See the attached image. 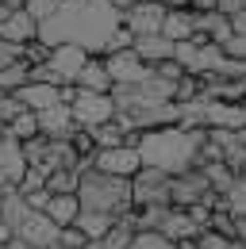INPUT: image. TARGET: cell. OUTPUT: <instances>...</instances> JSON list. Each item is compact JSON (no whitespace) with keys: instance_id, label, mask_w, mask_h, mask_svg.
Instances as JSON below:
<instances>
[{"instance_id":"3","label":"cell","mask_w":246,"mask_h":249,"mask_svg":"<svg viewBox=\"0 0 246 249\" xmlns=\"http://www.w3.org/2000/svg\"><path fill=\"white\" fill-rule=\"evenodd\" d=\"M77 203L81 211H100V215L123 218L131 215V180L120 177H108V173H96V169H81L77 173Z\"/></svg>"},{"instance_id":"36","label":"cell","mask_w":246,"mask_h":249,"mask_svg":"<svg viewBox=\"0 0 246 249\" xmlns=\"http://www.w3.org/2000/svg\"><path fill=\"white\" fill-rule=\"evenodd\" d=\"M12 62H20V46H12V42H4V38H0V69H4V65H12Z\"/></svg>"},{"instance_id":"27","label":"cell","mask_w":246,"mask_h":249,"mask_svg":"<svg viewBox=\"0 0 246 249\" xmlns=\"http://www.w3.org/2000/svg\"><path fill=\"white\" fill-rule=\"evenodd\" d=\"M46 192H50V196H73V192H77V173H73V169L50 173V177H46Z\"/></svg>"},{"instance_id":"1","label":"cell","mask_w":246,"mask_h":249,"mask_svg":"<svg viewBox=\"0 0 246 249\" xmlns=\"http://www.w3.org/2000/svg\"><path fill=\"white\" fill-rule=\"evenodd\" d=\"M120 31V8L112 0H62L58 12L39 23L42 46H81L89 58H100L108 38Z\"/></svg>"},{"instance_id":"22","label":"cell","mask_w":246,"mask_h":249,"mask_svg":"<svg viewBox=\"0 0 246 249\" xmlns=\"http://www.w3.org/2000/svg\"><path fill=\"white\" fill-rule=\"evenodd\" d=\"M112 222H116V218H112V215H100V211H81V215L73 218V226L85 234V242H100V238L108 234Z\"/></svg>"},{"instance_id":"40","label":"cell","mask_w":246,"mask_h":249,"mask_svg":"<svg viewBox=\"0 0 246 249\" xmlns=\"http://www.w3.org/2000/svg\"><path fill=\"white\" fill-rule=\"evenodd\" d=\"M8 238H12V230H8L4 222H0V242H8Z\"/></svg>"},{"instance_id":"26","label":"cell","mask_w":246,"mask_h":249,"mask_svg":"<svg viewBox=\"0 0 246 249\" xmlns=\"http://www.w3.org/2000/svg\"><path fill=\"white\" fill-rule=\"evenodd\" d=\"M219 207L235 218H246V180H235L227 196H219Z\"/></svg>"},{"instance_id":"25","label":"cell","mask_w":246,"mask_h":249,"mask_svg":"<svg viewBox=\"0 0 246 249\" xmlns=\"http://www.w3.org/2000/svg\"><path fill=\"white\" fill-rule=\"evenodd\" d=\"M27 73H31V65L27 62H12V65H4L0 69V92H16V89H23L27 85Z\"/></svg>"},{"instance_id":"12","label":"cell","mask_w":246,"mask_h":249,"mask_svg":"<svg viewBox=\"0 0 246 249\" xmlns=\"http://www.w3.org/2000/svg\"><path fill=\"white\" fill-rule=\"evenodd\" d=\"M35 119H39V134H42V138H50V142H69V134L77 130V126H73V115H69V107H65V104L39 111Z\"/></svg>"},{"instance_id":"44","label":"cell","mask_w":246,"mask_h":249,"mask_svg":"<svg viewBox=\"0 0 246 249\" xmlns=\"http://www.w3.org/2000/svg\"><path fill=\"white\" fill-rule=\"evenodd\" d=\"M85 249H92V246H85Z\"/></svg>"},{"instance_id":"13","label":"cell","mask_w":246,"mask_h":249,"mask_svg":"<svg viewBox=\"0 0 246 249\" xmlns=\"http://www.w3.org/2000/svg\"><path fill=\"white\" fill-rule=\"evenodd\" d=\"M0 38L12 42V46H23L31 38H39V23L31 19L23 8H16V12H8V16L0 19Z\"/></svg>"},{"instance_id":"30","label":"cell","mask_w":246,"mask_h":249,"mask_svg":"<svg viewBox=\"0 0 246 249\" xmlns=\"http://www.w3.org/2000/svg\"><path fill=\"white\" fill-rule=\"evenodd\" d=\"M89 242H85V234L77 230V226H62L58 230V249H85Z\"/></svg>"},{"instance_id":"2","label":"cell","mask_w":246,"mask_h":249,"mask_svg":"<svg viewBox=\"0 0 246 249\" xmlns=\"http://www.w3.org/2000/svg\"><path fill=\"white\" fill-rule=\"evenodd\" d=\"M208 142L204 126H154L139 134V161L165 177H181L188 169H200V146Z\"/></svg>"},{"instance_id":"29","label":"cell","mask_w":246,"mask_h":249,"mask_svg":"<svg viewBox=\"0 0 246 249\" xmlns=\"http://www.w3.org/2000/svg\"><path fill=\"white\" fill-rule=\"evenodd\" d=\"M127 249H173V242H165L158 230H143V234L131 238V246H127Z\"/></svg>"},{"instance_id":"11","label":"cell","mask_w":246,"mask_h":249,"mask_svg":"<svg viewBox=\"0 0 246 249\" xmlns=\"http://www.w3.org/2000/svg\"><path fill=\"white\" fill-rule=\"evenodd\" d=\"M16 238H20V242H27L31 249H50V246H58V226L42 215V211H31V215L20 222Z\"/></svg>"},{"instance_id":"34","label":"cell","mask_w":246,"mask_h":249,"mask_svg":"<svg viewBox=\"0 0 246 249\" xmlns=\"http://www.w3.org/2000/svg\"><path fill=\"white\" fill-rule=\"evenodd\" d=\"M23 199H27V207H31V211H46V203H50V192H46V188H39V192L23 196Z\"/></svg>"},{"instance_id":"23","label":"cell","mask_w":246,"mask_h":249,"mask_svg":"<svg viewBox=\"0 0 246 249\" xmlns=\"http://www.w3.org/2000/svg\"><path fill=\"white\" fill-rule=\"evenodd\" d=\"M200 173H204V180H208V188H212L215 196H227L231 192V184L239 180L223 161H208V165H200Z\"/></svg>"},{"instance_id":"17","label":"cell","mask_w":246,"mask_h":249,"mask_svg":"<svg viewBox=\"0 0 246 249\" xmlns=\"http://www.w3.org/2000/svg\"><path fill=\"white\" fill-rule=\"evenodd\" d=\"M162 35L169 42H184L196 35V12L192 8H165V19H162Z\"/></svg>"},{"instance_id":"10","label":"cell","mask_w":246,"mask_h":249,"mask_svg":"<svg viewBox=\"0 0 246 249\" xmlns=\"http://www.w3.org/2000/svg\"><path fill=\"white\" fill-rule=\"evenodd\" d=\"M104 69L112 77V85H139L150 77V65H143L135 58V50H116V54H104Z\"/></svg>"},{"instance_id":"21","label":"cell","mask_w":246,"mask_h":249,"mask_svg":"<svg viewBox=\"0 0 246 249\" xmlns=\"http://www.w3.org/2000/svg\"><path fill=\"white\" fill-rule=\"evenodd\" d=\"M42 215L62 230V226H73V218L81 215V203H77V196H50V203H46Z\"/></svg>"},{"instance_id":"14","label":"cell","mask_w":246,"mask_h":249,"mask_svg":"<svg viewBox=\"0 0 246 249\" xmlns=\"http://www.w3.org/2000/svg\"><path fill=\"white\" fill-rule=\"evenodd\" d=\"M131 50L143 65H158L173 58V42L165 35H139V38H131Z\"/></svg>"},{"instance_id":"37","label":"cell","mask_w":246,"mask_h":249,"mask_svg":"<svg viewBox=\"0 0 246 249\" xmlns=\"http://www.w3.org/2000/svg\"><path fill=\"white\" fill-rule=\"evenodd\" d=\"M231 35H246V8L231 16Z\"/></svg>"},{"instance_id":"28","label":"cell","mask_w":246,"mask_h":249,"mask_svg":"<svg viewBox=\"0 0 246 249\" xmlns=\"http://www.w3.org/2000/svg\"><path fill=\"white\" fill-rule=\"evenodd\" d=\"M62 0H23V12H27L35 23H42V19H50L54 12H58Z\"/></svg>"},{"instance_id":"32","label":"cell","mask_w":246,"mask_h":249,"mask_svg":"<svg viewBox=\"0 0 246 249\" xmlns=\"http://www.w3.org/2000/svg\"><path fill=\"white\" fill-rule=\"evenodd\" d=\"M150 73H154V77H162V81H169V85H177V81L184 77V69H181L177 62H173V58H169V62H158V65H150Z\"/></svg>"},{"instance_id":"43","label":"cell","mask_w":246,"mask_h":249,"mask_svg":"<svg viewBox=\"0 0 246 249\" xmlns=\"http://www.w3.org/2000/svg\"><path fill=\"white\" fill-rule=\"evenodd\" d=\"M0 249H4V242H0Z\"/></svg>"},{"instance_id":"42","label":"cell","mask_w":246,"mask_h":249,"mask_svg":"<svg viewBox=\"0 0 246 249\" xmlns=\"http://www.w3.org/2000/svg\"><path fill=\"white\" fill-rule=\"evenodd\" d=\"M112 4H116V8H120V12H123V8H131L135 0H112Z\"/></svg>"},{"instance_id":"20","label":"cell","mask_w":246,"mask_h":249,"mask_svg":"<svg viewBox=\"0 0 246 249\" xmlns=\"http://www.w3.org/2000/svg\"><path fill=\"white\" fill-rule=\"evenodd\" d=\"M31 215V207H27V199L16 192V188H8V192H0V222L16 234L20 230V222Z\"/></svg>"},{"instance_id":"16","label":"cell","mask_w":246,"mask_h":249,"mask_svg":"<svg viewBox=\"0 0 246 249\" xmlns=\"http://www.w3.org/2000/svg\"><path fill=\"white\" fill-rule=\"evenodd\" d=\"M158 234L165 238V242H192L196 234H200V226L188 218V211H177V207H169L165 211V218H162V226H158Z\"/></svg>"},{"instance_id":"33","label":"cell","mask_w":246,"mask_h":249,"mask_svg":"<svg viewBox=\"0 0 246 249\" xmlns=\"http://www.w3.org/2000/svg\"><path fill=\"white\" fill-rule=\"evenodd\" d=\"M192 246L196 249H227V238H219V234H212V230H200V234L192 238Z\"/></svg>"},{"instance_id":"24","label":"cell","mask_w":246,"mask_h":249,"mask_svg":"<svg viewBox=\"0 0 246 249\" xmlns=\"http://www.w3.org/2000/svg\"><path fill=\"white\" fill-rule=\"evenodd\" d=\"M4 134H8V138H16V142H31V138L39 134V119H35V111H27V107H23L12 123L4 126Z\"/></svg>"},{"instance_id":"38","label":"cell","mask_w":246,"mask_h":249,"mask_svg":"<svg viewBox=\"0 0 246 249\" xmlns=\"http://www.w3.org/2000/svg\"><path fill=\"white\" fill-rule=\"evenodd\" d=\"M192 12H215V0H188Z\"/></svg>"},{"instance_id":"9","label":"cell","mask_w":246,"mask_h":249,"mask_svg":"<svg viewBox=\"0 0 246 249\" xmlns=\"http://www.w3.org/2000/svg\"><path fill=\"white\" fill-rule=\"evenodd\" d=\"M89 62V54L81 50V46H54L50 50V58H46V69H50V77H54V85H73L77 81V73H81V65Z\"/></svg>"},{"instance_id":"39","label":"cell","mask_w":246,"mask_h":249,"mask_svg":"<svg viewBox=\"0 0 246 249\" xmlns=\"http://www.w3.org/2000/svg\"><path fill=\"white\" fill-rule=\"evenodd\" d=\"M4 249H31L27 242H20V238H16V234H12V238H8V242H4Z\"/></svg>"},{"instance_id":"31","label":"cell","mask_w":246,"mask_h":249,"mask_svg":"<svg viewBox=\"0 0 246 249\" xmlns=\"http://www.w3.org/2000/svg\"><path fill=\"white\" fill-rule=\"evenodd\" d=\"M219 50H223V58H231V62H246V35H231Z\"/></svg>"},{"instance_id":"6","label":"cell","mask_w":246,"mask_h":249,"mask_svg":"<svg viewBox=\"0 0 246 249\" xmlns=\"http://www.w3.org/2000/svg\"><path fill=\"white\" fill-rule=\"evenodd\" d=\"M131 207L135 211H143V207H169V177L143 165L131 177Z\"/></svg>"},{"instance_id":"19","label":"cell","mask_w":246,"mask_h":249,"mask_svg":"<svg viewBox=\"0 0 246 249\" xmlns=\"http://www.w3.org/2000/svg\"><path fill=\"white\" fill-rule=\"evenodd\" d=\"M196 35L208 38L212 46H223L231 38V19L219 16V12H196Z\"/></svg>"},{"instance_id":"18","label":"cell","mask_w":246,"mask_h":249,"mask_svg":"<svg viewBox=\"0 0 246 249\" xmlns=\"http://www.w3.org/2000/svg\"><path fill=\"white\" fill-rule=\"evenodd\" d=\"M73 89H81V92H108V89H112V77H108V69H104V58H89V62L81 65Z\"/></svg>"},{"instance_id":"5","label":"cell","mask_w":246,"mask_h":249,"mask_svg":"<svg viewBox=\"0 0 246 249\" xmlns=\"http://www.w3.org/2000/svg\"><path fill=\"white\" fill-rule=\"evenodd\" d=\"M65 107H69V115H73V126H81V130H92V126L116 119V104H112L108 92H81V89H77Z\"/></svg>"},{"instance_id":"4","label":"cell","mask_w":246,"mask_h":249,"mask_svg":"<svg viewBox=\"0 0 246 249\" xmlns=\"http://www.w3.org/2000/svg\"><path fill=\"white\" fill-rule=\"evenodd\" d=\"M196 203L219 207V196L208 188L204 173H200V169H188V173H181V177H169V207L188 211V207H196Z\"/></svg>"},{"instance_id":"7","label":"cell","mask_w":246,"mask_h":249,"mask_svg":"<svg viewBox=\"0 0 246 249\" xmlns=\"http://www.w3.org/2000/svg\"><path fill=\"white\" fill-rule=\"evenodd\" d=\"M162 19H165V4L162 0H135L131 8L120 12V27L139 35H162Z\"/></svg>"},{"instance_id":"8","label":"cell","mask_w":246,"mask_h":249,"mask_svg":"<svg viewBox=\"0 0 246 249\" xmlns=\"http://www.w3.org/2000/svg\"><path fill=\"white\" fill-rule=\"evenodd\" d=\"M92 169L108 173V177H120V180H131L143 169V161H139L135 146H112V150H96L92 154Z\"/></svg>"},{"instance_id":"35","label":"cell","mask_w":246,"mask_h":249,"mask_svg":"<svg viewBox=\"0 0 246 249\" xmlns=\"http://www.w3.org/2000/svg\"><path fill=\"white\" fill-rule=\"evenodd\" d=\"M243 8H246V0H215V12L227 16V19H231L235 12H243Z\"/></svg>"},{"instance_id":"15","label":"cell","mask_w":246,"mask_h":249,"mask_svg":"<svg viewBox=\"0 0 246 249\" xmlns=\"http://www.w3.org/2000/svg\"><path fill=\"white\" fill-rule=\"evenodd\" d=\"M12 96H16L27 111H35V115H39V111H46V107H58V104H62L58 89H54V85H39V81H27L23 89H16Z\"/></svg>"},{"instance_id":"41","label":"cell","mask_w":246,"mask_h":249,"mask_svg":"<svg viewBox=\"0 0 246 249\" xmlns=\"http://www.w3.org/2000/svg\"><path fill=\"white\" fill-rule=\"evenodd\" d=\"M4 8H23V0H0Z\"/></svg>"}]
</instances>
